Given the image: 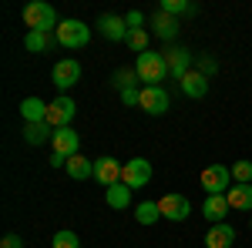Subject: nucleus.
<instances>
[{
    "label": "nucleus",
    "instance_id": "nucleus-1",
    "mask_svg": "<svg viewBox=\"0 0 252 248\" xmlns=\"http://www.w3.org/2000/svg\"><path fill=\"white\" fill-rule=\"evenodd\" d=\"M20 17H24V24H27L31 30H40V34H51V30H58V27H61L54 7L44 3V0H31V3L20 10Z\"/></svg>",
    "mask_w": 252,
    "mask_h": 248
},
{
    "label": "nucleus",
    "instance_id": "nucleus-2",
    "mask_svg": "<svg viewBox=\"0 0 252 248\" xmlns=\"http://www.w3.org/2000/svg\"><path fill=\"white\" fill-rule=\"evenodd\" d=\"M135 74H138V81H145L148 87H158V81H165V74H168V64L161 57V51H145V54H138Z\"/></svg>",
    "mask_w": 252,
    "mask_h": 248
},
{
    "label": "nucleus",
    "instance_id": "nucleus-3",
    "mask_svg": "<svg viewBox=\"0 0 252 248\" xmlns=\"http://www.w3.org/2000/svg\"><path fill=\"white\" fill-rule=\"evenodd\" d=\"M54 37H58L61 47H67V51H78V47H84L88 40H91V27L84 24V20H61V27L54 30Z\"/></svg>",
    "mask_w": 252,
    "mask_h": 248
},
{
    "label": "nucleus",
    "instance_id": "nucleus-4",
    "mask_svg": "<svg viewBox=\"0 0 252 248\" xmlns=\"http://www.w3.org/2000/svg\"><path fill=\"white\" fill-rule=\"evenodd\" d=\"M78 114V104H74V97L61 94L51 101V108H47V124L58 131V128H71V121Z\"/></svg>",
    "mask_w": 252,
    "mask_h": 248
},
{
    "label": "nucleus",
    "instance_id": "nucleus-5",
    "mask_svg": "<svg viewBox=\"0 0 252 248\" xmlns=\"http://www.w3.org/2000/svg\"><path fill=\"white\" fill-rule=\"evenodd\" d=\"M152 178H155V168H152V161H145V158H131V161L121 168V181H125L131 191L145 188Z\"/></svg>",
    "mask_w": 252,
    "mask_h": 248
},
{
    "label": "nucleus",
    "instance_id": "nucleus-6",
    "mask_svg": "<svg viewBox=\"0 0 252 248\" xmlns=\"http://www.w3.org/2000/svg\"><path fill=\"white\" fill-rule=\"evenodd\" d=\"M202 188H205V194H225V191L232 188V168H225V165H209V168L202 171Z\"/></svg>",
    "mask_w": 252,
    "mask_h": 248
},
{
    "label": "nucleus",
    "instance_id": "nucleus-7",
    "mask_svg": "<svg viewBox=\"0 0 252 248\" xmlns=\"http://www.w3.org/2000/svg\"><path fill=\"white\" fill-rule=\"evenodd\" d=\"M168 104H172V97H168V91L158 84V87H141V111L145 114H155V117H161L165 111H168Z\"/></svg>",
    "mask_w": 252,
    "mask_h": 248
},
{
    "label": "nucleus",
    "instance_id": "nucleus-8",
    "mask_svg": "<svg viewBox=\"0 0 252 248\" xmlns=\"http://www.w3.org/2000/svg\"><path fill=\"white\" fill-rule=\"evenodd\" d=\"M158 211H161V218H168V221H185V218L192 215V201H189L185 194H165V198L158 201Z\"/></svg>",
    "mask_w": 252,
    "mask_h": 248
},
{
    "label": "nucleus",
    "instance_id": "nucleus-9",
    "mask_svg": "<svg viewBox=\"0 0 252 248\" xmlns=\"http://www.w3.org/2000/svg\"><path fill=\"white\" fill-rule=\"evenodd\" d=\"M51 81L58 84L61 91H67V87H74L81 81V64L74 57H64V60H58L54 64V74H51Z\"/></svg>",
    "mask_w": 252,
    "mask_h": 248
},
{
    "label": "nucleus",
    "instance_id": "nucleus-10",
    "mask_svg": "<svg viewBox=\"0 0 252 248\" xmlns=\"http://www.w3.org/2000/svg\"><path fill=\"white\" fill-rule=\"evenodd\" d=\"M161 57H165V64H168V74H175L178 81L192 71V54H189L185 47H175V44H172V47L161 51Z\"/></svg>",
    "mask_w": 252,
    "mask_h": 248
},
{
    "label": "nucleus",
    "instance_id": "nucleus-11",
    "mask_svg": "<svg viewBox=\"0 0 252 248\" xmlns=\"http://www.w3.org/2000/svg\"><path fill=\"white\" fill-rule=\"evenodd\" d=\"M51 151L64 154V158L71 161L74 154H81V138L71 131V128H58V131H54V138H51Z\"/></svg>",
    "mask_w": 252,
    "mask_h": 248
},
{
    "label": "nucleus",
    "instance_id": "nucleus-12",
    "mask_svg": "<svg viewBox=\"0 0 252 248\" xmlns=\"http://www.w3.org/2000/svg\"><path fill=\"white\" fill-rule=\"evenodd\" d=\"M121 161L118 158H111V154H104V158H97L94 161V178L104 185V188H111V185H118L121 181Z\"/></svg>",
    "mask_w": 252,
    "mask_h": 248
},
{
    "label": "nucleus",
    "instance_id": "nucleus-13",
    "mask_svg": "<svg viewBox=\"0 0 252 248\" xmlns=\"http://www.w3.org/2000/svg\"><path fill=\"white\" fill-rule=\"evenodd\" d=\"M97 30L104 40H128V20L118 14H101L97 17Z\"/></svg>",
    "mask_w": 252,
    "mask_h": 248
},
{
    "label": "nucleus",
    "instance_id": "nucleus-14",
    "mask_svg": "<svg viewBox=\"0 0 252 248\" xmlns=\"http://www.w3.org/2000/svg\"><path fill=\"white\" fill-rule=\"evenodd\" d=\"M229 211H232V205H229V198H225V194H205V205H202L205 221L219 225V221H225V215H229Z\"/></svg>",
    "mask_w": 252,
    "mask_h": 248
},
{
    "label": "nucleus",
    "instance_id": "nucleus-15",
    "mask_svg": "<svg viewBox=\"0 0 252 248\" xmlns=\"http://www.w3.org/2000/svg\"><path fill=\"white\" fill-rule=\"evenodd\" d=\"M178 84H182V94L192 97V101H198V97L209 94V77L202 74V71H189V74L182 77Z\"/></svg>",
    "mask_w": 252,
    "mask_h": 248
},
{
    "label": "nucleus",
    "instance_id": "nucleus-16",
    "mask_svg": "<svg viewBox=\"0 0 252 248\" xmlns=\"http://www.w3.org/2000/svg\"><path fill=\"white\" fill-rule=\"evenodd\" d=\"M232 242H235V228L225 225V221L209 225V231H205V245L209 248H232Z\"/></svg>",
    "mask_w": 252,
    "mask_h": 248
},
{
    "label": "nucleus",
    "instance_id": "nucleus-17",
    "mask_svg": "<svg viewBox=\"0 0 252 248\" xmlns=\"http://www.w3.org/2000/svg\"><path fill=\"white\" fill-rule=\"evenodd\" d=\"M47 108H51V104H44L40 97H24V101H20V117H24V124L47 121Z\"/></svg>",
    "mask_w": 252,
    "mask_h": 248
},
{
    "label": "nucleus",
    "instance_id": "nucleus-18",
    "mask_svg": "<svg viewBox=\"0 0 252 248\" xmlns=\"http://www.w3.org/2000/svg\"><path fill=\"white\" fill-rule=\"evenodd\" d=\"M152 27H155V34L161 40H175V34H178V17H172V14H165V10H158L155 17H152Z\"/></svg>",
    "mask_w": 252,
    "mask_h": 248
},
{
    "label": "nucleus",
    "instance_id": "nucleus-19",
    "mask_svg": "<svg viewBox=\"0 0 252 248\" xmlns=\"http://www.w3.org/2000/svg\"><path fill=\"white\" fill-rule=\"evenodd\" d=\"M131 194H135V191L128 188V185H125V181H118V185H111V188L104 191V201H108V208H128V205H131Z\"/></svg>",
    "mask_w": 252,
    "mask_h": 248
},
{
    "label": "nucleus",
    "instance_id": "nucleus-20",
    "mask_svg": "<svg viewBox=\"0 0 252 248\" xmlns=\"http://www.w3.org/2000/svg\"><path fill=\"white\" fill-rule=\"evenodd\" d=\"M225 198L235 211H252V185H232L225 191Z\"/></svg>",
    "mask_w": 252,
    "mask_h": 248
},
{
    "label": "nucleus",
    "instance_id": "nucleus-21",
    "mask_svg": "<svg viewBox=\"0 0 252 248\" xmlns=\"http://www.w3.org/2000/svg\"><path fill=\"white\" fill-rule=\"evenodd\" d=\"M64 171L71 174L74 181H84V178H94V161H88L84 154H74L71 161H67V168Z\"/></svg>",
    "mask_w": 252,
    "mask_h": 248
},
{
    "label": "nucleus",
    "instance_id": "nucleus-22",
    "mask_svg": "<svg viewBox=\"0 0 252 248\" xmlns=\"http://www.w3.org/2000/svg\"><path fill=\"white\" fill-rule=\"evenodd\" d=\"M47 138H54V128L47 121H37V124H24V141L27 144H44Z\"/></svg>",
    "mask_w": 252,
    "mask_h": 248
},
{
    "label": "nucleus",
    "instance_id": "nucleus-23",
    "mask_svg": "<svg viewBox=\"0 0 252 248\" xmlns=\"http://www.w3.org/2000/svg\"><path fill=\"white\" fill-rule=\"evenodd\" d=\"M58 37H51V34H40V30H27V37H24V47L31 51V54H44L51 44Z\"/></svg>",
    "mask_w": 252,
    "mask_h": 248
},
{
    "label": "nucleus",
    "instance_id": "nucleus-24",
    "mask_svg": "<svg viewBox=\"0 0 252 248\" xmlns=\"http://www.w3.org/2000/svg\"><path fill=\"white\" fill-rule=\"evenodd\" d=\"M135 218H138V225H155L158 218H161V211H158L155 201H141L135 208Z\"/></svg>",
    "mask_w": 252,
    "mask_h": 248
},
{
    "label": "nucleus",
    "instance_id": "nucleus-25",
    "mask_svg": "<svg viewBox=\"0 0 252 248\" xmlns=\"http://www.w3.org/2000/svg\"><path fill=\"white\" fill-rule=\"evenodd\" d=\"M125 44H128L135 54H145V51H152V47H148V30H145V27H141V30H128V40H125Z\"/></svg>",
    "mask_w": 252,
    "mask_h": 248
},
{
    "label": "nucleus",
    "instance_id": "nucleus-26",
    "mask_svg": "<svg viewBox=\"0 0 252 248\" xmlns=\"http://www.w3.org/2000/svg\"><path fill=\"white\" fill-rule=\"evenodd\" d=\"M232 181L235 185H252V161H235L232 165Z\"/></svg>",
    "mask_w": 252,
    "mask_h": 248
},
{
    "label": "nucleus",
    "instance_id": "nucleus-27",
    "mask_svg": "<svg viewBox=\"0 0 252 248\" xmlns=\"http://www.w3.org/2000/svg\"><path fill=\"white\" fill-rule=\"evenodd\" d=\"M51 248H81V238L74 235V231H58L54 238H51Z\"/></svg>",
    "mask_w": 252,
    "mask_h": 248
},
{
    "label": "nucleus",
    "instance_id": "nucleus-28",
    "mask_svg": "<svg viewBox=\"0 0 252 248\" xmlns=\"http://www.w3.org/2000/svg\"><path fill=\"white\" fill-rule=\"evenodd\" d=\"M161 10L172 14V17H178V14H189V10H195V7L185 3V0H161Z\"/></svg>",
    "mask_w": 252,
    "mask_h": 248
},
{
    "label": "nucleus",
    "instance_id": "nucleus-29",
    "mask_svg": "<svg viewBox=\"0 0 252 248\" xmlns=\"http://www.w3.org/2000/svg\"><path fill=\"white\" fill-rule=\"evenodd\" d=\"M135 81H138L135 67H131V71H125V67H121V71H115V87H118V91H125V87H135Z\"/></svg>",
    "mask_w": 252,
    "mask_h": 248
},
{
    "label": "nucleus",
    "instance_id": "nucleus-30",
    "mask_svg": "<svg viewBox=\"0 0 252 248\" xmlns=\"http://www.w3.org/2000/svg\"><path fill=\"white\" fill-rule=\"evenodd\" d=\"M121 101H125V104H141V91H138V87H125V91H121Z\"/></svg>",
    "mask_w": 252,
    "mask_h": 248
},
{
    "label": "nucleus",
    "instance_id": "nucleus-31",
    "mask_svg": "<svg viewBox=\"0 0 252 248\" xmlns=\"http://www.w3.org/2000/svg\"><path fill=\"white\" fill-rule=\"evenodd\" d=\"M0 248H24V238L10 231V235H3V242H0Z\"/></svg>",
    "mask_w": 252,
    "mask_h": 248
},
{
    "label": "nucleus",
    "instance_id": "nucleus-32",
    "mask_svg": "<svg viewBox=\"0 0 252 248\" xmlns=\"http://www.w3.org/2000/svg\"><path fill=\"white\" fill-rule=\"evenodd\" d=\"M125 20H128V30H141V20H145V17H141V10H128V17H125Z\"/></svg>",
    "mask_w": 252,
    "mask_h": 248
},
{
    "label": "nucleus",
    "instance_id": "nucleus-33",
    "mask_svg": "<svg viewBox=\"0 0 252 248\" xmlns=\"http://www.w3.org/2000/svg\"><path fill=\"white\" fill-rule=\"evenodd\" d=\"M215 67H219V64H215L212 57H205V60H198V71H202V74L209 77V74H215Z\"/></svg>",
    "mask_w": 252,
    "mask_h": 248
},
{
    "label": "nucleus",
    "instance_id": "nucleus-34",
    "mask_svg": "<svg viewBox=\"0 0 252 248\" xmlns=\"http://www.w3.org/2000/svg\"><path fill=\"white\" fill-rule=\"evenodd\" d=\"M51 168H67V158L64 154H58V151H51V161H47Z\"/></svg>",
    "mask_w": 252,
    "mask_h": 248
},
{
    "label": "nucleus",
    "instance_id": "nucleus-35",
    "mask_svg": "<svg viewBox=\"0 0 252 248\" xmlns=\"http://www.w3.org/2000/svg\"><path fill=\"white\" fill-rule=\"evenodd\" d=\"M249 228H252V215H249Z\"/></svg>",
    "mask_w": 252,
    "mask_h": 248
}]
</instances>
